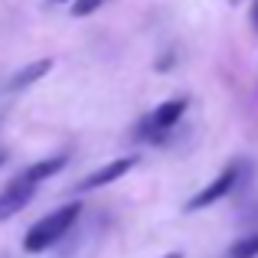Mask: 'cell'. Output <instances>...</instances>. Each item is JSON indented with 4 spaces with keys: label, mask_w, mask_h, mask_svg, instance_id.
<instances>
[{
    "label": "cell",
    "mask_w": 258,
    "mask_h": 258,
    "mask_svg": "<svg viewBox=\"0 0 258 258\" xmlns=\"http://www.w3.org/2000/svg\"><path fill=\"white\" fill-rule=\"evenodd\" d=\"M66 164H69V157H66V154H56V157H46V160H39V164H30L26 170H20L4 189H0V222L13 219L23 206H30V200L36 196L39 183L56 176Z\"/></svg>",
    "instance_id": "cell-1"
},
{
    "label": "cell",
    "mask_w": 258,
    "mask_h": 258,
    "mask_svg": "<svg viewBox=\"0 0 258 258\" xmlns=\"http://www.w3.org/2000/svg\"><path fill=\"white\" fill-rule=\"evenodd\" d=\"M79 216H82V206L79 203H66V206L52 209L49 216H43L39 222H33L30 232L23 235V252H46L49 245H56V242H62L66 235L72 232V226L79 222Z\"/></svg>",
    "instance_id": "cell-2"
},
{
    "label": "cell",
    "mask_w": 258,
    "mask_h": 258,
    "mask_svg": "<svg viewBox=\"0 0 258 258\" xmlns=\"http://www.w3.org/2000/svg\"><path fill=\"white\" fill-rule=\"evenodd\" d=\"M183 114H186V98H170V101H164V105H157V108H154V111L138 124V138L160 144V141H164L167 134H170L173 127L180 124Z\"/></svg>",
    "instance_id": "cell-3"
},
{
    "label": "cell",
    "mask_w": 258,
    "mask_h": 258,
    "mask_svg": "<svg viewBox=\"0 0 258 258\" xmlns=\"http://www.w3.org/2000/svg\"><path fill=\"white\" fill-rule=\"evenodd\" d=\"M245 170H248L245 160H235V164H229V167H226V170H222L219 176H216L213 183H206V186H203L200 193H196L193 200L186 203V213H200V209H206V206H213V203L226 200V196H229V193H232V189L242 183Z\"/></svg>",
    "instance_id": "cell-4"
},
{
    "label": "cell",
    "mask_w": 258,
    "mask_h": 258,
    "mask_svg": "<svg viewBox=\"0 0 258 258\" xmlns=\"http://www.w3.org/2000/svg\"><path fill=\"white\" fill-rule=\"evenodd\" d=\"M134 167H138V157H118V160H111V164L98 167V170H95V173H88L82 183H76V189H79V193H88V189L108 186V183L121 180V176H124V173H131Z\"/></svg>",
    "instance_id": "cell-5"
},
{
    "label": "cell",
    "mask_w": 258,
    "mask_h": 258,
    "mask_svg": "<svg viewBox=\"0 0 258 258\" xmlns=\"http://www.w3.org/2000/svg\"><path fill=\"white\" fill-rule=\"evenodd\" d=\"M49 69H52V59H36V62H30L26 69H17V72H13L10 82H7V88H10V92H23V88L36 85L43 76H49Z\"/></svg>",
    "instance_id": "cell-6"
},
{
    "label": "cell",
    "mask_w": 258,
    "mask_h": 258,
    "mask_svg": "<svg viewBox=\"0 0 258 258\" xmlns=\"http://www.w3.org/2000/svg\"><path fill=\"white\" fill-rule=\"evenodd\" d=\"M229 258H258V232L242 235L239 242L229 245Z\"/></svg>",
    "instance_id": "cell-7"
},
{
    "label": "cell",
    "mask_w": 258,
    "mask_h": 258,
    "mask_svg": "<svg viewBox=\"0 0 258 258\" xmlns=\"http://www.w3.org/2000/svg\"><path fill=\"white\" fill-rule=\"evenodd\" d=\"M105 0H72V17H92Z\"/></svg>",
    "instance_id": "cell-8"
},
{
    "label": "cell",
    "mask_w": 258,
    "mask_h": 258,
    "mask_svg": "<svg viewBox=\"0 0 258 258\" xmlns=\"http://www.w3.org/2000/svg\"><path fill=\"white\" fill-rule=\"evenodd\" d=\"M252 26L258 30V0H252Z\"/></svg>",
    "instance_id": "cell-9"
},
{
    "label": "cell",
    "mask_w": 258,
    "mask_h": 258,
    "mask_svg": "<svg viewBox=\"0 0 258 258\" xmlns=\"http://www.w3.org/2000/svg\"><path fill=\"white\" fill-rule=\"evenodd\" d=\"M164 258H183V252H170V255H164Z\"/></svg>",
    "instance_id": "cell-10"
},
{
    "label": "cell",
    "mask_w": 258,
    "mask_h": 258,
    "mask_svg": "<svg viewBox=\"0 0 258 258\" xmlns=\"http://www.w3.org/2000/svg\"><path fill=\"white\" fill-rule=\"evenodd\" d=\"M4 160H7V157H4V154H0V167H4Z\"/></svg>",
    "instance_id": "cell-11"
},
{
    "label": "cell",
    "mask_w": 258,
    "mask_h": 258,
    "mask_svg": "<svg viewBox=\"0 0 258 258\" xmlns=\"http://www.w3.org/2000/svg\"><path fill=\"white\" fill-rule=\"evenodd\" d=\"M56 4H62V0H56Z\"/></svg>",
    "instance_id": "cell-12"
}]
</instances>
